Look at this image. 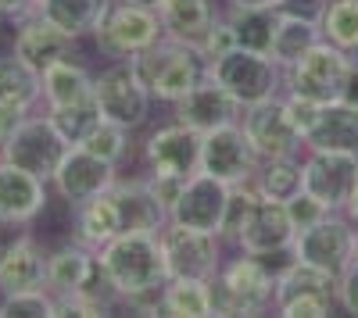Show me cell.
<instances>
[{"label":"cell","instance_id":"30","mask_svg":"<svg viewBox=\"0 0 358 318\" xmlns=\"http://www.w3.org/2000/svg\"><path fill=\"white\" fill-rule=\"evenodd\" d=\"M108 4L111 0H36V11L50 18L54 25H62L69 36L83 40V36H94Z\"/></svg>","mask_w":358,"mask_h":318},{"label":"cell","instance_id":"45","mask_svg":"<svg viewBox=\"0 0 358 318\" xmlns=\"http://www.w3.org/2000/svg\"><path fill=\"white\" fill-rule=\"evenodd\" d=\"M29 111L33 107H22V104H0V143H4L25 119H29Z\"/></svg>","mask_w":358,"mask_h":318},{"label":"cell","instance_id":"52","mask_svg":"<svg viewBox=\"0 0 358 318\" xmlns=\"http://www.w3.org/2000/svg\"><path fill=\"white\" fill-rule=\"evenodd\" d=\"M315 4H322V0H315Z\"/></svg>","mask_w":358,"mask_h":318},{"label":"cell","instance_id":"43","mask_svg":"<svg viewBox=\"0 0 358 318\" xmlns=\"http://www.w3.org/2000/svg\"><path fill=\"white\" fill-rule=\"evenodd\" d=\"M233 47H236V36H233V29H229L226 15H219V22L212 25V33L204 36V43H201L197 50L204 54V61H215V57H222V54L233 50Z\"/></svg>","mask_w":358,"mask_h":318},{"label":"cell","instance_id":"31","mask_svg":"<svg viewBox=\"0 0 358 318\" xmlns=\"http://www.w3.org/2000/svg\"><path fill=\"white\" fill-rule=\"evenodd\" d=\"M162 315L169 318H208L212 311V279H169L162 286Z\"/></svg>","mask_w":358,"mask_h":318},{"label":"cell","instance_id":"50","mask_svg":"<svg viewBox=\"0 0 358 318\" xmlns=\"http://www.w3.org/2000/svg\"><path fill=\"white\" fill-rule=\"evenodd\" d=\"M140 4H147V8H155V11H158V8H165V4H169V0H140Z\"/></svg>","mask_w":358,"mask_h":318},{"label":"cell","instance_id":"6","mask_svg":"<svg viewBox=\"0 0 358 318\" xmlns=\"http://www.w3.org/2000/svg\"><path fill=\"white\" fill-rule=\"evenodd\" d=\"M273 308L283 318H326V315H334L341 308V301H337V275L290 257V262L276 272Z\"/></svg>","mask_w":358,"mask_h":318},{"label":"cell","instance_id":"15","mask_svg":"<svg viewBox=\"0 0 358 318\" xmlns=\"http://www.w3.org/2000/svg\"><path fill=\"white\" fill-rule=\"evenodd\" d=\"M115 168L118 165L90 154L86 147H69L65 158L57 161V172L50 176V186L57 190V197L69 200V204L76 208V204H83V200H90V197H97V193L115 186V179H118Z\"/></svg>","mask_w":358,"mask_h":318},{"label":"cell","instance_id":"40","mask_svg":"<svg viewBox=\"0 0 358 318\" xmlns=\"http://www.w3.org/2000/svg\"><path fill=\"white\" fill-rule=\"evenodd\" d=\"M287 215H290L294 229L301 233V229H308V225H315L319 218L330 215V208H326L319 197H312L308 190H301V193H294V197L287 200Z\"/></svg>","mask_w":358,"mask_h":318},{"label":"cell","instance_id":"27","mask_svg":"<svg viewBox=\"0 0 358 318\" xmlns=\"http://www.w3.org/2000/svg\"><path fill=\"white\" fill-rule=\"evenodd\" d=\"M72 215H76V240L90 250H101L108 240H115L122 233V218H118V204H115L111 190L76 204Z\"/></svg>","mask_w":358,"mask_h":318},{"label":"cell","instance_id":"2","mask_svg":"<svg viewBox=\"0 0 358 318\" xmlns=\"http://www.w3.org/2000/svg\"><path fill=\"white\" fill-rule=\"evenodd\" d=\"M133 65H136L143 86L151 90V97L162 100V104L183 100L194 86L208 75L204 54L197 47H190V43H179V40H169V36H162L155 47H147L143 54H136Z\"/></svg>","mask_w":358,"mask_h":318},{"label":"cell","instance_id":"7","mask_svg":"<svg viewBox=\"0 0 358 318\" xmlns=\"http://www.w3.org/2000/svg\"><path fill=\"white\" fill-rule=\"evenodd\" d=\"M351 57L355 54L319 40L315 47H308L301 57H297L290 68H283V93L308 97L315 104L341 100L344 79H348V68H351Z\"/></svg>","mask_w":358,"mask_h":318},{"label":"cell","instance_id":"5","mask_svg":"<svg viewBox=\"0 0 358 318\" xmlns=\"http://www.w3.org/2000/svg\"><path fill=\"white\" fill-rule=\"evenodd\" d=\"M208 75L241 107H251L283 93V68L268 54L244 50V47H233L215 61H208Z\"/></svg>","mask_w":358,"mask_h":318},{"label":"cell","instance_id":"33","mask_svg":"<svg viewBox=\"0 0 358 318\" xmlns=\"http://www.w3.org/2000/svg\"><path fill=\"white\" fill-rule=\"evenodd\" d=\"M280 11L276 8H229L226 11V22H229L233 36H236V47L268 54V47H273V33H276V22H280Z\"/></svg>","mask_w":358,"mask_h":318},{"label":"cell","instance_id":"11","mask_svg":"<svg viewBox=\"0 0 358 318\" xmlns=\"http://www.w3.org/2000/svg\"><path fill=\"white\" fill-rule=\"evenodd\" d=\"M258 161L262 158L255 154V147H251V139H248L241 122L219 126V129L201 136V172L222 179L226 186L255 183Z\"/></svg>","mask_w":358,"mask_h":318},{"label":"cell","instance_id":"32","mask_svg":"<svg viewBox=\"0 0 358 318\" xmlns=\"http://www.w3.org/2000/svg\"><path fill=\"white\" fill-rule=\"evenodd\" d=\"M255 186L262 197L268 200H287L294 193L305 190V165H301V154H290V158H265L258 161V172H255Z\"/></svg>","mask_w":358,"mask_h":318},{"label":"cell","instance_id":"48","mask_svg":"<svg viewBox=\"0 0 358 318\" xmlns=\"http://www.w3.org/2000/svg\"><path fill=\"white\" fill-rule=\"evenodd\" d=\"M287 0H229V8H283Z\"/></svg>","mask_w":358,"mask_h":318},{"label":"cell","instance_id":"46","mask_svg":"<svg viewBox=\"0 0 358 318\" xmlns=\"http://www.w3.org/2000/svg\"><path fill=\"white\" fill-rule=\"evenodd\" d=\"M36 11V0H0V18H25Z\"/></svg>","mask_w":358,"mask_h":318},{"label":"cell","instance_id":"44","mask_svg":"<svg viewBox=\"0 0 358 318\" xmlns=\"http://www.w3.org/2000/svg\"><path fill=\"white\" fill-rule=\"evenodd\" d=\"M337 301L348 315H358V262H351L337 275Z\"/></svg>","mask_w":358,"mask_h":318},{"label":"cell","instance_id":"24","mask_svg":"<svg viewBox=\"0 0 358 318\" xmlns=\"http://www.w3.org/2000/svg\"><path fill=\"white\" fill-rule=\"evenodd\" d=\"M111 193L118 204V218H122V233H158L169 222L165 208L155 200L143 179H115Z\"/></svg>","mask_w":358,"mask_h":318},{"label":"cell","instance_id":"25","mask_svg":"<svg viewBox=\"0 0 358 318\" xmlns=\"http://www.w3.org/2000/svg\"><path fill=\"white\" fill-rule=\"evenodd\" d=\"M158 18L169 40L201 47L212 25L219 22V8L212 0H169L165 8H158Z\"/></svg>","mask_w":358,"mask_h":318},{"label":"cell","instance_id":"41","mask_svg":"<svg viewBox=\"0 0 358 318\" xmlns=\"http://www.w3.org/2000/svg\"><path fill=\"white\" fill-rule=\"evenodd\" d=\"M143 183H147V190L155 193V200L165 208V215L176 208V200H179V193H183V186H187V179L183 176H162V172H147L143 176Z\"/></svg>","mask_w":358,"mask_h":318},{"label":"cell","instance_id":"51","mask_svg":"<svg viewBox=\"0 0 358 318\" xmlns=\"http://www.w3.org/2000/svg\"><path fill=\"white\" fill-rule=\"evenodd\" d=\"M351 262H358V225H355V247H351Z\"/></svg>","mask_w":358,"mask_h":318},{"label":"cell","instance_id":"8","mask_svg":"<svg viewBox=\"0 0 358 318\" xmlns=\"http://www.w3.org/2000/svg\"><path fill=\"white\" fill-rule=\"evenodd\" d=\"M94 97L101 104V114L108 122H118L126 129H140L151 119V90L143 86L133 61H111L94 75Z\"/></svg>","mask_w":358,"mask_h":318},{"label":"cell","instance_id":"3","mask_svg":"<svg viewBox=\"0 0 358 318\" xmlns=\"http://www.w3.org/2000/svg\"><path fill=\"white\" fill-rule=\"evenodd\" d=\"M276 272L265 265V257L236 254L222 257V265L212 279V311L215 315H262L273 308Z\"/></svg>","mask_w":358,"mask_h":318},{"label":"cell","instance_id":"13","mask_svg":"<svg viewBox=\"0 0 358 318\" xmlns=\"http://www.w3.org/2000/svg\"><path fill=\"white\" fill-rule=\"evenodd\" d=\"M241 126H244L251 147H255V154L262 161L265 158H290V154H301L305 151V139H301V132L294 129L290 114L283 107V93L280 97H268L262 104L244 107Z\"/></svg>","mask_w":358,"mask_h":318},{"label":"cell","instance_id":"4","mask_svg":"<svg viewBox=\"0 0 358 318\" xmlns=\"http://www.w3.org/2000/svg\"><path fill=\"white\" fill-rule=\"evenodd\" d=\"M165 36L162 18L155 8L140 4V0H111L104 18L94 29V43L111 61H133L136 54L155 47Z\"/></svg>","mask_w":358,"mask_h":318},{"label":"cell","instance_id":"21","mask_svg":"<svg viewBox=\"0 0 358 318\" xmlns=\"http://www.w3.org/2000/svg\"><path fill=\"white\" fill-rule=\"evenodd\" d=\"M172 111H176V122L197 129L201 136L212 132V129H219V126L241 122V114H244V107L236 104L212 75H204L183 100H176Z\"/></svg>","mask_w":358,"mask_h":318},{"label":"cell","instance_id":"20","mask_svg":"<svg viewBox=\"0 0 358 318\" xmlns=\"http://www.w3.org/2000/svg\"><path fill=\"white\" fill-rule=\"evenodd\" d=\"M47 186H50L47 179L0 158V222H8V225L36 222L50 200Z\"/></svg>","mask_w":358,"mask_h":318},{"label":"cell","instance_id":"9","mask_svg":"<svg viewBox=\"0 0 358 318\" xmlns=\"http://www.w3.org/2000/svg\"><path fill=\"white\" fill-rule=\"evenodd\" d=\"M158 240L169 265V279H215L222 265V236L165 222L158 229Z\"/></svg>","mask_w":358,"mask_h":318},{"label":"cell","instance_id":"26","mask_svg":"<svg viewBox=\"0 0 358 318\" xmlns=\"http://www.w3.org/2000/svg\"><path fill=\"white\" fill-rule=\"evenodd\" d=\"M97 265V250L83 247L79 240L65 243L47 254V290L54 297H72L83 290V282L90 279V272H94Z\"/></svg>","mask_w":358,"mask_h":318},{"label":"cell","instance_id":"34","mask_svg":"<svg viewBox=\"0 0 358 318\" xmlns=\"http://www.w3.org/2000/svg\"><path fill=\"white\" fill-rule=\"evenodd\" d=\"M47 119L50 126L57 129V136H62L69 147H79V143L94 132L101 122H104V114H101V104L97 97L90 93L83 100H72V104H57V107H47Z\"/></svg>","mask_w":358,"mask_h":318},{"label":"cell","instance_id":"10","mask_svg":"<svg viewBox=\"0 0 358 318\" xmlns=\"http://www.w3.org/2000/svg\"><path fill=\"white\" fill-rule=\"evenodd\" d=\"M351 247H355V222L344 211H330L315 225L301 229L290 243V257L308 262L330 275H341L351 265Z\"/></svg>","mask_w":358,"mask_h":318},{"label":"cell","instance_id":"19","mask_svg":"<svg viewBox=\"0 0 358 318\" xmlns=\"http://www.w3.org/2000/svg\"><path fill=\"white\" fill-rule=\"evenodd\" d=\"M11 54H18L29 68H50L54 61L62 57H72L76 54V36H69L62 25H54L50 18H43L40 11L18 18V29H15V43H11Z\"/></svg>","mask_w":358,"mask_h":318},{"label":"cell","instance_id":"53","mask_svg":"<svg viewBox=\"0 0 358 318\" xmlns=\"http://www.w3.org/2000/svg\"><path fill=\"white\" fill-rule=\"evenodd\" d=\"M0 225H8V222H0Z\"/></svg>","mask_w":358,"mask_h":318},{"label":"cell","instance_id":"17","mask_svg":"<svg viewBox=\"0 0 358 318\" xmlns=\"http://www.w3.org/2000/svg\"><path fill=\"white\" fill-rule=\"evenodd\" d=\"M297 236V229L287 215V204L283 200H268V197H258L255 208L236 236V250L244 254H255V257H273V254H290V243Z\"/></svg>","mask_w":358,"mask_h":318},{"label":"cell","instance_id":"23","mask_svg":"<svg viewBox=\"0 0 358 318\" xmlns=\"http://www.w3.org/2000/svg\"><path fill=\"white\" fill-rule=\"evenodd\" d=\"M305 151H344L358 154V107L348 100H330L319 107V119L305 136Z\"/></svg>","mask_w":358,"mask_h":318},{"label":"cell","instance_id":"18","mask_svg":"<svg viewBox=\"0 0 358 318\" xmlns=\"http://www.w3.org/2000/svg\"><path fill=\"white\" fill-rule=\"evenodd\" d=\"M226 204H229V186L215 176H208V172H194L183 186V193H179V200H176V208L169 211V222H179V225H190V229H201V233L219 236Z\"/></svg>","mask_w":358,"mask_h":318},{"label":"cell","instance_id":"42","mask_svg":"<svg viewBox=\"0 0 358 318\" xmlns=\"http://www.w3.org/2000/svg\"><path fill=\"white\" fill-rule=\"evenodd\" d=\"M283 107H287V114H290L294 129L301 132V139H305V136L312 132L315 119H319V107H322V104H315V100H308V97H297V93H283Z\"/></svg>","mask_w":358,"mask_h":318},{"label":"cell","instance_id":"16","mask_svg":"<svg viewBox=\"0 0 358 318\" xmlns=\"http://www.w3.org/2000/svg\"><path fill=\"white\" fill-rule=\"evenodd\" d=\"M143 161H147V172L190 179L194 172H201V132L183 122H169L147 136Z\"/></svg>","mask_w":358,"mask_h":318},{"label":"cell","instance_id":"12","mask_svg":"<svg viewBox=\"0 0 358 318\" xmlns=\"http://www.w3.org/2000/svg\"><path fill=\"white\" fill-rule=\"evenodd\" d=\"M69 151V143L57 136V129L50 126L47 114H29V119L0 143V158L25 168V172H33V176L47 179L57 172V161L65 158Z\"/></svg>","mask_w":358,"mask_h":318},{"label":"cell","instance_id":"47","mask_svg":"<svg viewBox=\"0 0 358 318\" xmlns=\"http://www.w3.org/2000/svg\"><path fill=\"white\" fill-rule=\"evenodd\" d=\"M341 100H348V104L358 107V57H351V68H348V79H344Z\"/></svg>","mask_w":358,"mask_h":318},{"label":"cell","instance_id":"1","mask_svg":"<svg viewBox=\"0 0 358 318\" xmlns=\"http://www.w3.org/2000/svg\"><path fill=\"white\" fill-rule=\"evenodd\" d=\"M97 257L122 304L140 294H155L169 282V265L158 233H118L97 250Z\"/></svg>","mask_w":358,"mask_h":318},{"label":"cell","instance_id":"28","mask_svg":"<svg viewBox=\"0 0 358 318\" xmlns=\"http://www.w3.org/2000/svg\"><path fill=\"white\" fill-rule=\"evenodd\" d=\"M319 40H322V33H319V18H315V15L280 11L276 33H273V47H268V57H273L280 68H290L297 57H301L308 47H315Z\"/></svg>","mask_w":358,"mask_h":318},{"label":"cell","instance_id":"36","mask_svg":"<svg viewBox=\"0 0 358 318\" xmlns=\"http://www.w3.org/2000/svg\"><path fill=\"white\" fill-rule=\"evenodd\" d=\"M315 18L326 43L358 54V0H322Z\"/></svg>","mask_w":358,"mask_h":318},{"label":"cell","instance_id":"35","mask_svg":"<svg viewBox=\"0 0 358 318\" xmlns=\"http://www.w3.org/2000/svg\"><path fill=\"white\" fill-rule=\"evenodd\" d=\"M40 100H43L40 72L29 68L18 54H4V57H0V104L36 107Z\"/></svg>","mask_w":358,"mask_h":318},{"label":"cell","instance_id":"22","mask_svg":"<svg viewBox=\"0 0 358 318\" xmlns=\"http://www.w3.org/2000/svg\"><path fill=\"white\" fill-rule=\"evenodd\" d=\"M47 286V254L33 236H15L0 243V294Z\"/></svg>","mask_w":358,"mask_h":318},{"label":"cell","instance_id":"14","mask_svg":"<svg viewBox=\"0 0 358 318\" xmlns=\"http://www.w3.org/2000/svg\"><path fill=\"white\" fill-rule=\"evenodd\" d=\"M305 190L319 197L330 211H344L358 186V154L344 151H305Z\"/></svg>","mask_w":358,"mask_h":318},{"label":"cell","instance_id":"37","mask_svg":"<svg viewBox=\"0 0 358 318\" xmlns=\"http://www.w3.org/2000/svg\"><path fill=\"white\" fill-rule=\"evenodd\" d=\"M79 147H86L90 154H97V158H104V161H111V165H122V161L129 158V147H133V129L104 119L94 132L79 143Z\"/></svg>","mask_w":358,"mask_h":318},{"label":"cell","instance_id":"49","mask_svg":"<svg viewBox=\"0 0 358 318\" xmlns=\"http://www.w3.org/2000/svg\"><path fill=\"white\" fill-rule=\"evenodd\" d=\"M344 215L358 225V186H355V193H351V200H348V208H344Z\"/></svg>","mask_w":358,"mask_h":318},{"label":"cell","instance_id":"38","mask_svg":"<svg viewBox=\"0 0 358 318\" xmlns=\"http://www.w3.org/2000/svg\"><path fill=\"white\" fill-rule=\"evenodd\" d=\"M0 315H29V318H57V297L47 286L36 290H18V294H0Z\"/></svg>","mask_w":358,"mask_h":318},{"label":"cell","instance_id":"39","mask_svg":"<svg viewBox=\"0 0 358 318\" xmlns=\"http://www.w3.org/2000/svg\"><path fill=\"white\" fill-rule=\"evenodd\" d=\"M258 186L255 183H241V186H229V204H226V215H222V229H219V236L222 243H236V236H241V229L255 208V200H258Z\"/></svg>","mask_w":358,"mask_h":318},{"label":"cell","instance_id":"29","mask_svg":"<svg viewBox=\"0 0 358 318\" xmlns=\"http://www.w3.org/2000/svg\"><path fill=\"white\" fill-rule=\"evenodd\" d=\"M40 82H43V104L47 107L72 104V100H83V97L94 93V72H90L83 61H76V54L54 61L50 68H43Z\"/></svg>","mask_w":358,"mask_h":318}]
</instances>
